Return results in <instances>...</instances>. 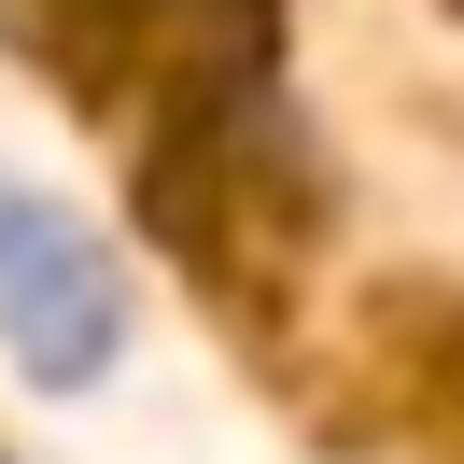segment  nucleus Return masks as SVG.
Segmentation results:
<instances>
[{
  "label": "nucleus",
  "instance_id": "obj_1",
  "mask_svg": "<svg viewBox=\"0 0 464 464\" xmlns=\"http://www.w3.org/2000/svg\"><path fill=\"white\" fill-rule=\"evenodd\" d=\"M0 324H14V352L29 366H99V338H113V310H99V267L71 254L43 211H14L0 198Z\"/></svg>",
  "mask_w": 464,
  "mask_h": 464
}]
</instances>
